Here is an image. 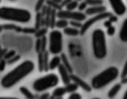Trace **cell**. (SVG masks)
<instances>
[{
    "label": "cell",
    "mask_w": 127,
    "mask_h": 99,
    "mask_svg": "<svg viewBox=\"0 0 127 99\" xmlns=\"http://www.w3.org/2000/svg\"><path fill=\"white\" fill-rule=\"evenodd\" d=\"M114 14L117 16H123L126 12V5L123 0H108Z\"/></svg>",
    "instance_id": "9c48e42d"
},
{
    "label": "cell",
    "mask_w": 127,
    "mask_h": 99,
    "mask_svg": "<svg viewBox=\"0 0 127 99\" xmlns=\"http://www.w3.org/2000/svg\"><path fill=\"white\" fill-rule=\"evenodd\" d=\"M38 70L45 71V66H44V53L43 52H39L38 53Z\"/></svg>",
    "instance_id": "44dd1931"
},
{
    "label": "cell",
    "mask_w": 127,
    "mask_h": 99,
    "mask_svg": "<svg viewBox=\"0 0 127 99\" xmlns=\"http://www.w3.org/2000/svg\"><path fill=\"white\" fill-rule=\"evenodd\" d=\"M36 51L38 52H42V38L39 37V38H37V41H36Z\"/></svg>",
    "instance_id": "f546056e"
},
{
    "label": "cell",
    "mask_w": 127,
    "mask_h": 99,
    "mask_svg": "<svg viewBox=\"0 0 127 99\" xmlns=\"http://www.w3.org/2000/svg\"><path fill=\"white\" fill-rule=\"evenodd\" d=\"M65 86V89H66L67 94H71V92H74L78 90V88H79V86L75 83V82L71 81L70 83H67V85H64Z\"/></svg>",
    "instance_id": "d6986e66"
},
{
    "label": "cell",
    "mask_w": 127,
    "mask_h": 99,
    "mask_svg": "<svg viewBox=\"0 0 127 99\" xmlns=\"http://www.w3.org/2000/svg\"><path fill=\"white\" fill-rule=\"evenodd\" d=\"M110 15H111L110 12L103 11V12H101V14L94 15V16H91L90 18H87V19L83 22V24H82V27L80 28V35L86 34V32L88 31V29L90 28V27H91L94 24L100 22V20H106L108 17H109V16H110Z\"/></svg>",
    "instance_id": "ba28073f"
},
{
    "label": "cell",
    "mask_w": 127,
    "mask_h": 99,
    "mask_svg": "<svg viewBox=\"0 0 127 99\" xmlns=\"http://www.w3.org/2000/svg\"><path fill=\"white\" fill-rule=\"evenodd\" d=\"M47 51L53 55H59L63 51V33L60 29H53L47 36Z\"/></svg>",
    "instance_id": "8992f818"
},
{
    "label": "cell",
    "mask_w": 127,
    "mask_h": 99,
    "mask_svg": "<svg viewBox=\"0 0 127 99\" xmlns=\"http://www.w3.org/2000/svg\"><path fill=\"white\" fill-rule=\"evenodd\" d=\"M9 1H16V0H9Z\"/></svg>",
    "instance_id": "ab89813d"
},
{
    "label": "cell",
    "mask_w": 127,
    "mask_h": 99,
    "mask_svg": "<svg viewBox=\"0 0 127 99\" xmlns=\"http://www.w3.org/2000/svg\"><path fill=\"white\" fill-rule=\"evenodd\" d=\"M123 98H124V99H127V89H126V91L124 92V95H123Z\"/></svg>",
    "instance_id": "f35d334b"
},
{
    "label": "cell",
    "mask_w": 127,
    "mask_h": 99,
    "mask_svg": "<svg viewBox=\"0 0 127 99\" xmlns=\"http://www.w3.org/2000/svg\"><path fill=\"white\" fill-rule=\"evenodd\" d=\"M91 45L94 56L98 60H102L107 56V41H106V33L100 28H97L92 32L91 35Z\"/></svg>",
    "instance_id": "277c9868"
},
{
    "label": "cell",
    "mask_w": 127,
    "mask_h": 99,
    "mask_svg": "<svg viewBox=\"0 0 127 99\" xmlns=\"http://www.w3.org/2000/svg\"><path fill=\"white\" fill-rule=\"evenodd\" d=\"M46 32H47V29H46V28H43L42 31H38L37 33H36V36H37V38H39V37H43L44 35L46 34Z\"/></svg>",
    "instance_id": "1f68e13d"
},
{
    "label": "cell",
    "mask_w": 127,
    "mask_h": 99,
    "mask_svg": "<svg viewBox=\"0 0 127 99\" xmlns=\"http://www.w3.org/2000/svg\"><path fill=\"white\" fill-rule=\"evenodd\" d=\"M60 77L56 73H47V74L39 77L33 82V90L36 92H45L47 90L55 88L60 82Z\"/></svg>",
    "instance_id": "5b68a950"
},
{
    "label": "cell",
    "mask_w": 127,
    "mask_h": 99,
    "mask_svg": "<svg viewBox=\"0 0 127 99\" xmlns=\"http://www.w3.org/2000/svg\"><path fill=\"white\" fill-rule=\"evenodd\" d=\"M66 26H69V20L67 19H63V18H58L55 23V27L58 29H61V28H65Z\"/></svg>",
    "instance_id": "ac0fdd59"
},
{
    "label": "cell",
    "mask_w": 127,
    "mask_h": 99,
    "mask_svg": "<svg viewBox=\"0 0 127 99\" xmlns=\"http://www.w3.org/2000/svg\"><path fill=\"white\" fill-rule=\"evenodd\" d=\"M61 60H62V64L64 65V66L70 71V72L72 73V66L70 65L69 61L66 60V56H65V54H61Z\"/></svg>",
    "instance_id": "603a6c76"
},
{
    "label": "cell",
    "mask_w": 127,
    "mask_h": 99,
    "mask_svg": "<svg viewBox=\"0 0 127 99\" xmlns=\"http://www.w3.org/2000/svg\"><path fill=\"white\" fill-rule=\"evenodd\" d=\"M12 56H15V51H10L7 53V55L5 56V60H9V59H11Z\"/></svg>",
    "instance_id": "836d02e7"
},
{
    "label": "cell",
    "mask_w": 127,
    "mask_h": 99,
    "mask_svg": "<svg viewBox=\"0 0 127 99\" xmlns=\"http://www.w3.org/2000/svg\"><path fill=\"white\" fill-rule=\"evenodd\" d=\"M70 1H71V0H63L62 2H61V6H62V7H65V6H66Z\"/></svg>",
    "instance_id": "d590c367"
},
{
    "label": "cell",
    "mask_w": 127,
    "mask_h": 99,
    "mask_svg": "<svg viewBox=\"0 0 127 99\" xmlns=\"http://www.w3.org/2000/svg\"><path fill=\"white\" fill-rule=\"evenodd\" d=\"M19 91L22 92V95H23L24 97H26V98H34L33 92H32L31 90L28 89V88H26V87H20V88H19Z\"/></svg>",
    "instance_id": "ffe728a7"
},
{
    "label": "cell",
    "mask_w": 127,
    "mask_h": 99,
    "mask_svg": "<svg viewBox=\"0 0 127 99\" xmlns=\"http://www.w3.org/2000/svg\"><path fill=\"white\" fill-rule=\"evenodd\" d=\"M71 78H72V81L73 82H75L78 86H79L81 89H83V90H86L87 92H90L92 90V87H91V85H88L86 81H83V80L81 79V78H79V77H77L75 74H71Z\"/></svg>",
    "instance_id": "7c38bea8"
},
{
    "label": "cell",
    "mask_w": 127,
    "mask_h": 99,
    "mask_svg": "<svg viewBox=\"0 0 127 99\" xmlns=\"http://www.w3.org/2000/svg\"><path fill=\"white\" fill-rule=\"evenodd\" d=\"M63 34L67 35V36H71V37H75L78 35H80V29L70 25V26H66L65 28H63Z\"/></svg>",
    "instance_id": "4fadbf2b"
},
{
    "label": "cell",
    "mask_w": 127,
    "mask_h": 99,
    "mask_svg": "<svg viewBox=\"0 0 127 99\" xmlns=\"http://www.w3.org/2000/svg\"><path fill=\"white\" fill-rule=\"evenodd\" d=\"M115 33H116V29H115V27H114L113 25H110L109 27H107V35H109V36H113Z\"/></svg>",
    "instance_id": "f1b7e54d"
},
{
    "label": "cell",
    "mask_w": 127,
    "mask_h": 99,
    "mask_svg": "<svg viewBox=\"0 0 127 99\" xmlns=\"http://www.w3.org/2000/svg\"><path fill=\"white\" fill-rule=\"evenodd\" d=\"M103 11H107L106 7L103 5H100V6H89L84 12H86L87 16H94V15H98V14H101Z\"/></svg>",
    "instance_id": "8fae6325"
},
{
    "label": "cell",
    "mask_w": 127,
    "mask_h": 99,
    "mask_svg": "<svg viewBox=\"0 0 127 99\" xmlns=\"http://www.w3.org/2000/svg\"><path fill=\"white\" fill-rule=\"evenodd\" d=\"M62 63V60H61V56L60 55H54L52 59H51L50 63H48V70L53 71L55 69L59 68V65Z\"/></svg>",
    "instance_id": "9a60e30c"
},
{
    "label": "cell",
    "mask_w": 127,
    "mask_h": 99,
    "mask_svg": "<svg viewBox=\"0 0 127 99\" xmlns=\"http://www.w3.org/2000/svg\"><path fill=\"white\" fill-rule=\"evenodd\" d=\"M88 6H100L103 5L102 0H86Z\"/></svg>",
    "instance_id": "d4e9b609"
},
{
    "label": "cell",
    "mask_w": 127,
    "mask_h": 99,
    "mask_svg": "<svg viewBox=\"0 0 127 99\" xmlns=\"http://www.w3.org/2000/svg\"><path fill=\"white\" fill-rule=\"evenodd\" d=\"M51 1H53V2L58 3V5H61V2H62L63 0H51Z\"/></svg>",
    "instance_id": "74e56055"
},
{
    "label": "cell",
    "mask_w": 127,
    "mask_h": 99,
    "mask_svg": "<svg viewBox=\"0 0 127 99\" xmlns=\"http://www.w3.org/2000/svg\"><path fill=\"white\" fill-rule=\"evenodd\" d=\"M6 63H7V60H1L0 61V71H3V69L6 68Z\"/></svg>",
    "instance_id": "d6a6232c"
},
{
    "label": "cell",
    "mask_w": 127,
    "mask_h": 99,
    "mask_svg": "<svg viewBox=\"0 0 127 99\" xmlns=\"http://www.w3.org/2000/svg\"><path fill=\"white\" fill-rule=\"evenodd\" d=\"M35 70V63L31 60H25L20 62L18 65H16L12 70H10L8 73H6L0 81L1 87L5 89H10L14 86H16L18 82H20L23 79L29 75Z\"/></svg>",
    "instance_id": "6da1fadb"
},
{
    "label": "cell",
    "mask_w": 127,
    "mask_h": 99,
    "mask_svg": "<svg viewBox=\"0 0 127 99\" xmlns=\"http://www.w3.org/2000/svg\"><path fill=\"white\" fill-rule=\"evenodd\" d=\"M65 94H67L66 89H65V86L64 87H58V86H56V87L54 88V90L52 91L51 97H52V98H63Z\"/></svg>",
    "instance_id": "5bb4252c"
},
{
    "label": "cell",
    "mask_w": 127,
    "mask_h": 99,
    "mask_svg": "<svg viewBox=\"0 0 127 99\" xmlns=\"http://www.w3.org/2000/svg\"><path fill=\"white\" fill-rule=\"evenodd\" d=\"M119 39L123 43H127V18L124 19L119 31Z\"/></svg>",
    "instance_id": "2e32d148"
},
{
    "label": "cell",
    "mask_w": 127,
    "mask_h": 99,
    "mask_svg": "<svg viewBox=\"0 0 127 99\" xmlns=\"http://www.w3.org/2000/svg\"><path fill=\"white\" fill-rule=\"evenodd\" d=\"M58 69H59V77H60L61 81H62L64 85H67V83H70V82L72 81V78H71L72 73L70 72V71L67 70L66 68H65L62 63L59 65Z\"/></svg>",
    "instance_id": "30bf717a"
},
{
    "label": "cell",
    "mask_w": 127,
    "mask_h": 99,
    "mask_svg": "<svg viewBox=\"0 0 127 99\" xmlns=\"http://www.w3.org/2000/svg\"><path fill=\"white\" fill-rule=\"evenodd\" d=\"M88 7H89V6H88V3H87V1H82V2H80L79 6H78V10L84 12V10H86Z\"/></svg>",
    "instance_id": "4316f807"
},
{
    "label": "cell",
    "mask_w": 127,
    "mask_h": 99,
    "mask_svg": "<svg viewBox=\"0 0 127 99\" xmlns=\"http://www.w3.org/2000/svg\"><path fill=\"white\" fill-rule=\"evenodd\" d=\"M120 75H122V79H123V78H126L127 77V60H126V62H125V64H124V68H123Z\"/></svg>",
    "instance_id": "4dcf8cb0"
},
{
    "label": "cell",
    "mask_w": 127,
    "mask_h": 99,
    "mask_svg": "<svg viewBox=\"0 0 127 99\" xmlns=\"http://www.w3.org/2000/svg\"><path fill=\"white\" fill-rule=\"evenodd\" d=\"M82 24H83V22H79V20H71L70 22V25L73 27H77V28H81L82 27Z\"/></svg>",
    "instance_id": "484cf974"
},
{
    "label": "cell",
    "mask_w": 127,
    "mask_h": 99,
    "mask_svg": "<svg viewBox=\"0 0 127 99\" xmlns=\"http://www.w3.org/2000/svg\"><path fill=\"white\" fill-rule=\"evenodd\" d=\"M120 90H122V83H116V85H114L113 87L109 89V91H108V97H109V98H115V97L119 94Z\"/></svg>",
    "instance_id": "e0dca14e"
},
{
    "label": "cell",
    "mask_w": 127,
    "mask_h": 99,
    "mask_svg": "<svg viewBox=\"0 0 127 99\" xmlns=\"http://www.w3.org/2000/svg\"><path fill=\"white\" fill-rule=\"evenodd\" d=\"M119 77V69L117 66H108L107 69L102 70L101 72H99L98 74H96L91 79V85L92 89H101V88L106 87V86L110 85L111 82H114L117 78Z\"/></svg>",
    "instance_id": "3957f363"
},
{
    "label": "cell",
    "mask_w": 127,
    "mask_h": 99,
    "mask_svg": "<svg viewBox=\"0 0 127 99\" xmlns=\"http://www.w3.org/2000/svg\"><path fill=\"white\" fill-rule=\"evenodd\" d=\"M81 98H82V96L80 94H78L77 91L71 92V94L69 95V99H81Z\"/></svg>",
    "instance_id": "83f0119b"
},
{
    "label": "cell",
    "mask_w": 127,
    "mask_h": 99,
    "mask_svg": "<svg viewBox=\"0 0 127 99\" xmlns=\"http://www.w3.org/2000/svg\"><path fill=\"white\" fill-rule=\"evenodd\" d=\"M51 95L48 94V92L45 91V94H43V92H41V98H50Z\"/></svg>",
    "instance_id": "e575fe53"
},
{
    "label": "cell",
    "mask_w": 127,
    "mask_h": 99,
    "mask_svg": "<svg viewBox=\"0 0 127 99\" xmlns=\"http://www.w3.org/2000/svg\"><path fill=\"white\" fill-rule=\"evenodd\" d=\"M56 17L63 18V19L67 20H79V22H84L87 19L86 12L80 11V10H66V9H61L56 12Z\"/></svg>",
    "instance_id": "52a82bcc"
},
{
    "label": "cell",
    "mask_w": 127,
    "mask_h": 99,
    "mask_svg": "<svg viewBox=\"0 0 127 99\" xmlns=\"http://www.w3.org/2000/svg\"><path fill=\"white\" fill-rule=\"evenodd\" d=\"M78 6H79V1H77V0H71V1L65 6V9L66 10H75L78 8Z\"/></svg>",
    "instance_id": "7402d4cb"
},
{
    "label": "cell",
    "mask_w": 127,
    "mask_h": 99,
    "mask_svg": "<svg viewBox=\"0 0 127 99\" xmlns=\"http://www.w3.org/2000/svg\"><path fill=\"white\" fill-rule=\"evenodd\" d=\"M47 1V0H37V2H36L35 5V10L37 12H39L42 9L44 8V5H45V2Z\"/></svg>",
    "instance_id": "cb8c5ba5"
},
{
    "label": "cell",
    "mask_w": 127,
    "mask_h": 99,
    "mask_svg": "<svg viewBox=\"0 0 127 99\" xmlns=\"http://www.w3.org/2000/svg\"><path fill=\"white\" fill-rule=\"evenodd\" d=\"M77 1H82V0H77Z\"/></svg>",
    "instance_id": "60d3db41"
},
{
    "label": "cell",
    "mask_w": 127,
    "mask_h": 99,
    "mask_svg": "<svg viewBox=\"0 0 127 99\" xmlns=\"http://www.w3.org/2000/svg\"><path fill=\"white\" fill-rule=\"evenodd\" d=\"M110 25H111V22L107 18V19H106V22H105V26H106V27H109Z\"/></svg>",
    "instance_id": "8d00e7d4"
},
{
    "label": "cell",
    "mask_w": 127,
    "mask_h": 99,
    "mask_svg": "<svg viewBox=\"0 0 127 99\" xmlns=\"http://www.w3.org/2000/svg\"><path fill=\"white\" fill-rule=\"evenodd\" d=\"M0 19L9 23L27 24L32 20V12L25 8L1 6L0 7Z\"/></svg>",
    "instance_id": "7a4b0ae2"
}]
</instances>
